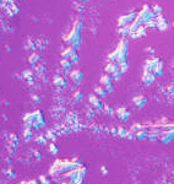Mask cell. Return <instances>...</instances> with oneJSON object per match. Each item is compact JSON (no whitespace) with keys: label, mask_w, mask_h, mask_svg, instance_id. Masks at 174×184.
I'll return each instance as SVG.
<instances>
[{"label":"cell","mask_w":174,"mask_h":184,"mask_svg":"<svg viewBox=\"0 0 174 184\" xmlns=\"http://www.w3.org/2000/svg\"><path fill=\"white\" fill-rule=\"evenodd\" d=\"M142 80H143L145 83H151V82H153V80H155V74L152 71H150V70H146L145 74H143V76H142Z\"/></svg>","instance_id":"cell-1"},{"label":"cell","mask_w":174,"mask_h":184,"mask_svg":"<svg viewBox=\"0 0 174 184\" xmlns=\"http://www.w3.org/2000/svg\"><path fill=\"white\" fill-rule=\"evenodd\" d=\"M145 102H146V98L145 97H135L134 98V103H135L139 108H141L145 104Z\"/></svg>","instance_id":"cell-2"},{"label":"cell","mask_w":174,"mask_h":184,"mask_svg":"<svg viewBox=\"0 0 174 184\" xmlns=\"http://www.w3.org/2000/svg\"><path fill=\"white\" fill-rule=\"evenodd\" d=\"M101 82H102L106 87H109V86H111V79H109V76H103Z\"/></svg>","instance_id":"cell-3"},{"label":"cell","mask_w":174,"mask_h":184,"mask_svg":"<svg viewBox=\"0 0 174 184\" xmlns=\"http://www.w3.org/2000/svg\"><path fill=\"white\" fill-rule=\"evenodd\" d=\"M81 76H82V74H81L80 71H75V73L73 74V79H74V81H76V82H80Z\"/></svg>","instance_id":"cell-4"},{"label":"cell","mask_w":174,"mask_h":184,"mask_svg":"<svg viewBox=\"0 0 174 184\" xmlns=\"http://www.w3.org/2000/svg\"><path fill=\"white\" fill-rule=\"evenodd\" d=\"M90 101L93 103V104H95L96 107H99V104H101V102H99V100H98L97 97H95V96H91V97H90Z\"/></svg>","instance_id":"cell-5"},{"label":"cell","mask_w":174,"mask_h":184,"mask_svg":"<svg viewBox=\"0 0 174 184\" xmlns=\"http://www.w3.org/2000/svg\"><path fill=\"white\" fill-rule=\"evenodd\" d=\"M95 91H96V93L101 95V96H104V95H106V92H107V91H106V90H103L102 87H96V90H95Z\"/></svg>","instance_id":"cell-6"},{"label":"cell","mask_w":174,"mask_h":184,"mask_svg":"<svg viewBox=\"0 0 174 184\" xmlns=\"http://www.w3.org/2000/svg\"><path fill=\"white\" fill-rule=\"evenodd\" d=\"M146 136H147V135H146V134H143V133H142V134H139V135H137V139H145V138H146Z\"/></svg>","instance_id":"cell-7"}]
</instances>
